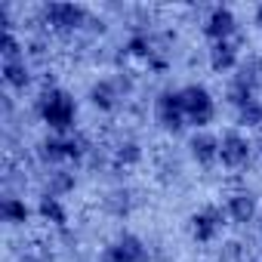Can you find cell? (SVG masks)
<instances>
[{"instance_id":"1","label":"cell","mask_w":262,"mask_h":262,"mask_svg":"<svg viewBox=\"0 0 262 262\" xmlns=\"http://www.w3.org/2000/svg\"><path fill=\"white\" fill-rule=\"evenodd\" d=\"M34 114L40 117V123H47L50 133L56 136H68L77 133V102L68 90L62 86H43L34 99Z\"/></svg>"},{"instance_id":"2","label":"cell","mask_w":262,"mask_h":262,"mask_svg":"<svg viewBox=\"0 0 262 262\" xmlns=\"http://www.w3.org/2000/svg\"><path fill=\"white\" fill-rule=\"evenodd\" d=\"M93 151L90 139L83 133H68V136H56L50 133L47 139L37 142V161L47 164L50 170L53 167H68V164H80L86 161Z\"/></svg>"},{"instance_id":"3","label":"cell","mask_w":262,"mask_h":262,"mask_svg":"<svg viewBox=\"0 0 262 262\" xmlns=\"http://www.w3.org/2000/svg\"><path fill=\"white\" fill-rule=\"evenodd\" d=\"M40 22L53 31V34H62V37H71L77 34L80 28H86L93 22L90 10L83 4H65V0H56V4H43L40 7Z\"/></svg>"},{"instance_id":"4","label":"cell","mask_w":262,"mask_h":262,"mask_svg":"<svg viewBox=\"0 0 262 262\" xmlns=\"http://www.w3.org/2000/svg\"><path fill=\"white\" fill-rule=\"evenodd\" d=\"M179 99H182V111H185V123L194 129H207V123L216 117V99L204 83H185L179 86Z\"/></svg>"},{"instance_id":"5","label":"cell","mask_w":262,"mask_h":262,"mask_svg":"<svg viewBox=\"0 0 262 262\" xmlns=\"http://www.w3.org/2000/svg\"><path fill=\"white\" fill-rule=\"evenodd\" d=\"M99 262H151V250H148V244L139 234L120 231L117 237H111L105 244Z\"/></svg>"},{"instance_id":"6","label":"cell","mask_w":262,"mask_h":262,"mask_svg":"<svg viewBox=\"0 0 262 262\" xmlns=\"http://www.w3.org/2000/svg\"><path fill=\"white\" fill-rule=\"evenodd\" d=\"M253 139L244 129H225L219 136V164L225 170H247L253 158Z\"/></svg>"},{"instance_id":"7","label":"cell","mask_w":262,"mask_h":262,"mask_svg":"<svg viewBox=\"0 0 262 262\" xmlns=\"http://www.w3.org/2000/svg\"><path fill=\"white\" fill-rule=\"evenodd\" d=\"M155 123L164 129V133H182L188 126L185 123V111H182V99H179V90L167 86L155 96Z\"/></svg>"},{"instance_id":"8","label":"cell","mask_w":262,"mask_h":262,"mask_svg":"<svg viewBox=\"0 0 262 262\" xmlns=\"http://www.w3.org/2000/svg\"><path fill=\"white\" fill-rule=\"evenodd\" d=\"M225 219H228V216H225L222 207H216V204L201 207V210H194V213L188 216V234H191L198 244H213V241L222 234Z\"/></svg>"},{"instance_id":"9","label":"cell","mask_w":262,"mask_h":262,"mask_svg":"<svg viewBox=\"0 0 262 262\" xmlns=\"http://www.w3.org/2000/svg\"><path fill=\"white\" fill-rule=\"evenodd\" d=\"M204 37L210 43H219V40H234L237 34V16L231 7H213L207 16H204V25H201Z\"/></svg>"},{"instance_id":"10","label":"cell","mask_w":262,"mask_h":262,"mask_svg":"<svg viewBox=\"0 0 262 262\" xmlns=\"http://www.w3.org/2000/svg\"><path fill=\"white\" fill-rule=\"evenodd\" d=\"M225 216L234 222V225H250L256 216H259V201L250 188H234L225 194V204H222Z\"/></svg>"},{"instance_id":"11","label":"cell","mask_w":262,"mask_h":262,"mask_svg":"<svg viewBox=\"0 0 262 262\" xmlns=\"http://www.w3.org/2000/svg\"><path fill=\"white\" fill-rule=\"evenodd\" d=\"M188 155L198 167H213L219 164V136L207 133V129H194V133L188 136Z\"/></svg>"},{"instance_id":"12","label":"cell","mask_w":262,"mask_h":262,"mask_svg":"<svg viewBox=\"0 0 262 262\" xmlns=\"http://www.w3.org/2000/svg\"><path fill=\"white\" fill-rule=\"evenodd\" d=\"M207 65H210V71H216V74L237 71V68H241V50H237V43H234V40L210 43V50H207Z\"/></svg>"},{"instance_id":"13","label":"cell","mask_w":262,"mask_h":262,"mask_svg":"<svg viewBox=\"0 0 262 262\" xmlns=\"http://www.w3.org/2000/svg\"><path fill=\"white\" fill-rule=\"evenodd\" d=\"M86 99H90V105H93L96 111L111 114V111H117V105H120V99H123V96H120V90H117L114 77H99V80H93V83H90Z\"/></svg>"},{"instance_id":"14","label":"cell","mask_w":262,"mask_h":262,"mask_svg":"<svg viewBox=\"0 0 262 262\" xmlns=\"http://www.w3.org/2000/svg\"><path fill=\"white\" fill-rule=\"evenodd\" d=\"M158 53H161V47H158V40L148 34V31H133L126 37V43H123V59H139V62H155L158 59Z\"/></svg>"},{"instance_id":"15","label":"cell","mask_w":262,"mask_h":262,"mask_svg":"<svg viewBox=\"0 0 262 262\" xmlns=\"http://www.w3.org/2000/svg\"><path fill=\"white\" fill-rule=\"evenodd\" d=\"M102 207H105L108 216H114V219H126L129 213L136 210V191H133V188H126V185H117V188H111V191L102 198Z\"/></svg>"},{"instance_id":"16","label":"cell","mask_w":262,"mask_h":262,"mask_svg":"<svg viewBox=\"0 0 262 262\" xmlns=\"http://www.w3.org/2000/svg\"><path fill=\"white\" fill-rule=\"evenodd\" d=\"M142 158H145V148L136 142V139H120L114 148H111V170H133V167H139L142 164Z\"/></svg>"},{"instance_id":"17","label":"cell","mask_w":262,"mask_h":262,"mask_svg":"<svg viewBox=\"0 0 262 262\" xmlns=\"http://www.w3.org/2000/svg\"><path fill=\"white\" fill-rule=\"evenodd\" d=\"M4 83L16 93H25L31 83H34V71H31V62L28 56L25 59H10L4 62Z\"/></svg>"},{"instance_id":"18","label":"cell","mask_w":262,"mask_h":262,"mask_svg":"<svg viewBox=\"0 0 262 262\" xmlns=\"http://www.w3.org/2000/svg\"><path fill=\"white\" fill-rule=\"evenodd\" d=\"M77 188V176L68 170V167H53L47 170L43 176V194H53V198H65Z\"/></svg>"},{"instance_id":"19","label":"cell","mask_w":262,"mask_h":262,"mask_svg":"<svg viewBox=\"0 0 262 262\" xmlns=\"http://www.w3.org/2000/svg\"><path fill=\"white\" fill-rule=\"evenodd\" d=\"M37 216L53 225V228H65L68 225V207L62 204V198H53V194H40L37 201Z\"/></svg>"},{"instance_id":"20","label":"cell","mask_w":262,"mask_h":262,"mask_svg":"<svg viewBox=\"0 0 262 262\" xmlns=\"http://www.w3.org/2000/svg\"><path fill=\"white\" fill-rule=\"evenodd\" d=\"M0 216H4V222H10V225H25L31 219V207L25 204V198L7 194L4 204H0Z\"/></svg>"},{"instance_id":"21","label":"cell","mask_w":262,"mask_h":262,"mask_svg":"<svg viewBox=\"0 0 262 262\" xmlns=\"http://www.w3.org/2000/svg\"><path fill=\"white\" fill-rule=\"evenodd\" d=\"M237 126L241 129H259L262 126V102L259 99H253V102L237 108Z\"/></svg>"},{"instance_id":"22","label":"cell","mask_w":262,"mask_h":262,"mask_svg":"<svg viewBox=\"0 0 262 262\" xmlns=\"http://www.w3.org/2000/svg\"><path fill=\"white\" fill-rule=\"evenodd\" d=\"M4 62H10V59H25V43H22V37L16 34V31H4Z\"/></svg>"},{"instance_id":"23","label":"cell","mask_w":262,"mask_h":262,"mask_svg":"<svg viewBox=\"0 0 262 262\" xmlns=\"http://www.w3.org/2000/svg\"><path fill=\"white\" fill-rule=\"evenodd\" d=\"M219 262H247V247L241 241H225L219 247Z\"/></svg>"},{"instance_id":"24","label":"cell","mask_w":262,"mask_h":262,"mask_svg":"<svg viewBox=\"0 0 262 262\" xmlns=\"http://www.w3.org/2000/svg\"><path fill=\"white\" fill-rule=\"evenodd\" d=\"M253 22L262 28V4H256V10H253Z\"/></svg>"},{"instance_id":"25","label":"cell","mask_w":262,"mask_h":262,"mask_svg":"<svg viewBox=\"0 0 262 262\" xmlns=\"http://www.w3.org/2000/svg\"><path fill=\"white\" fill-rule=\"evenodd\" d=\"M259 155H262V139H259Z\"/></svg>"},{"instance_id":"26","label":"cell","mask_w":262,"mask_h":262,"mask_svg":"<svg viewBox=\"0 0 262 262\" xmlns=\"http://www.w3.org/2000/svg\"><path fill=\"white\" fill-rule=\"evenodd\" d=\"M259 225H262V213H259Z\"/></svg>"},{"instance_id":"27","label":"cell","mask_w":262,"mask_h":262,"mask_svg":"<svg viewBox=\"0 0 262 262\" xmlns=\"http://www.w3.org/2000/svg\"><path fill=\"white\" fill-rule=\"evenodd\" d=\"M253 262H262V259H253Z\"/></svg>"}]
</instances>
